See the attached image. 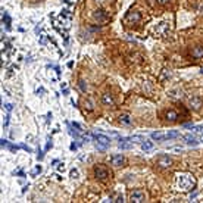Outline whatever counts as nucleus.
Masks as SVG:
<instances>
[{
    "label": "nucleus",
    "instance_id": "f257e3e1",
    "mask_svg": "<svg viewBox=\"0 0 203 203\" xmlns=\"http://www.w3.org/2000/svg\"><path fill=\"white\" fill-rule=\"evenodd\" d=\"M175 185L182 192H190L196 188V178L190 172H178L175 175Z\"/></svg>",
    "mask_w": 203,
    "mask_h": 203
},
{
    "label": "nucleus",
    "instance_id": "f03ea898",
    "mask_svg": "<svg viewBox=\"0 0 203 203\" xmlns=\"http://www.w3.org/2000/svg\"><path fill=\"white\" fill-rule=\"evenodd\" d=\"M93 138L96 140V146H97V149H100V150L108 149L109 144H111V138L103 134H93Z\"/></svg>",
    "mask_w": 203,
    "mask_h": 203
},
{
    "label": "nucleus",
    "instance_id": "7ed1b4c3",
    "mask_svg": "<svg viewBox=\"0 0 203 203\" xmlns=\"http://www.w3.org/2000/svg\"><path fill=\"white\" fill-rule=\"evenodd\" d=\"M130 199H131V202H134V203H141V202H144L146 194H144L143 190H134V192H131V194H130Z\"/></svg>",
    "mask_w": 203,
    "mask_h": 203
},
{
    "label": "nucleus",
    "instance_id": "20e7f679",
    "mask_svg": "<svg viewBox=\"0 0 203 203\" xmlns=\"http://www.w3.org/2000/svg\"><path fill=\"white\" fill-rule=\"evenodd\" d=\"M94 175H96L99 180H106V178L109 177V171L105 168V166H102V165H97V166L94 168Z\"/></svg>",
    "mask_w": 203,
    "mask_h": 203
},
{
    "label": "nucleus",
    "instance_id": "39448f33",
    "mask_svg": "<svg viewBox=\"0 0 203 203\" xmlns=\"http://www.w3.org/2000/svg\"><path fill=\"white\" fill-rule=\"evenodd\" d=\"M158 165L160 168H171L172 166V159L168 155H160L158 159Z\"/></svg>",
    "mask_w": 203,
    "mask_h": 203
},
{
    "label": "nucleus",
    "instance_id": "423d86ee",
    "mask_svg": "<svg viewBox=\"0 0 203 203\" xmlns=\"http://www.w3.org/2000/svg\"><path fill=\"white\" fill-rule=\"evenodd\" d=\"M141 19V15H140V12H128L127 13V16H125V21L130 24H137L138 21Z\"/></svg>",
    "mask_w": 203,
    "mask_h": 203
},
{
    "label": "nucleus",
    "instance_id": "0eeeda50",
    "mask_svg": "<svg viewBox=\"0 0 203 203\" xmlns=\"http://www.w3.org/2000/svg\"><path fill=\"white\" fill-rule=\"evenodd\" d=\"M93 18L96 21H99V22H103V21L108 19V13L103 11V9H96V11L93 12Z\"/></svg>",
    "mask_w": 203,
    "mask_h": 203
},
{
    "label": "nucleus",
    "instance_id": "6e6552de",
    "mask_svg": "<svg viewBox=\"0 0 203 203\" xmlns=\"http://www.w3.org/2000/svg\"><path fill=\"white\" fill-rule=\"evenodd\" d=\"M111 162H112V165H115V166H122L125 163V158L121 153H118V155H113L112 158H111Z\"/></svg>",
    "mask_w": 203,
    "mask_h": 203
},
{
    "label": "nucleus",
    "instance_id": "1a4fd4ad",
    "mask_svg": "<svg viewBox=\"0 0 203 203\" xmlns=\"http://www.w3.org/2000/svg\"><path fill=\"white\" fill-rule=\"evenodd\" d=\"M182 140L185 141V144H188V146H197L200 141L199 140H196V137L193 134H185L182 135Z\"/></svg>",
    "mask_w": 203,
    "mask_h": 203
},
{
    "label": "nucleus",
    "instance_id": "9d476101",
    "mask_svg": "<svg viewBox=\"0 0 203 203\" xmlns=\"http://www.w3.org/2000/svg\"><path fill=\"white\" fill-rule=\"evenodd\" d=\"M102 103H103L105 106H113V105H115V100H113L112 94H111V93H105V94L102 96Z\"/></svg>",
    "mask_w": 203,
    "mask_h": 203
},
{
    "label": "nucleus",
    "instance_id": "9b49d317",
    "mask_svg": "<svg viewBox=\"0 0 203 203\" xmlns=\"http://www.w3.org/2000/svg\"><path fill=\"white\" fill-rule=\"evenodd\" d=\"M200 106H202V100H200V97H197V96L190 97V108H192V109L199 111V109H200Z\"/></svg>",
    "mask_w": 203,
    "mask_h": 203
},
{
    "label": "nucleus",
    "instance_id": "f8f14e48",
    "mask_svg": "<svg viewBox=\"0 0 203 203\" xmlns=\"http://www.w3.org/2000/svg\"><path fill=\"white\" fill-rule=\"evenodd\" d=\"M118 118H119V122H121V124H124V125H127V127L133 124V118H131L128 113H121Z\"/></svg>",
    "mask_w": 203,
    "mask_h": 203
},
{
    "label": "nucleus",
    "instance_id": "ddd939ff",
    "mask_svg": "<svg viewBox=\"0 0 203 203\" xmlns=\"http://www.w3.org/2000/svg\"><path fill=\"white\" fill-rule=\"evenodd\" d=\"M192 56L194 59H202L203 57V47L202 46H196L192 50Z\"/></svg>",
    "mask_w": 203,
    "mask_h": 203
},
{
    "label": "nucleus",
    "instance_id": "4468645a",
    "mask_svg": "<svg viewBox=\"0 0 203 203\" xmlns=\"http://www.w3.org/2000/svg\"><path fill=\"white\" fill-rule=\"evenodd\" d=\"M165 116H166V119H168L169 122H174V121H177L178 113L175 112V111H168V112L165 113Z\"/></svg>",
    "mask_w": 203,
    "mask_h": 203
},
{
    "label": "nucleus",
    "instance_id": "2eb2a0df",
    "mask_svg": "<svg viewBox=\"0 0 203 203\" xmlns=\"http://www.w3.org/2000/svg\"><path fill=\"white\" fill-rule=\"evenodd\" d=\"M153 146H155V143H153L152 140H144V141L141 143V149H143L144 152H147V150H152V149H153Z\"/></svg>",
    "mask_w": 203,
    "mask_h": 203
},
{
    "label": "nucleus",
    "instance_id": "dca6fc26",
    "mask_svg": "<svg viewBox=\"0 0 203 203\" xmlns=\"http://www.w3.org/2000/svg\"><path fill=\"white\" fill-rule=\"evenodd\" d=\"M150 137H152V140H156V141H163V140H165V134H163V133H159V131L152 133Z\"/></svg>",
    "mask_w": 203,
    "mask_h": 203
},
{
    "label": "nucleus",
    "instance_id": "f3484780",
    "mask_svg": "<svg viewBox=\"0 0 203 203\" xmlns=\"http://www.w3.org/2000/svg\"><path fill=\"white\" fill-rule=\"evenodd\" d=\"M168 96H169V97H172V99H180L182 94H181V90L175 89V90H169L168 91Z\"/></svg>",
    "mask_w": 203,
    "mask_h": 203
},
{
    "label": "nucleus",
    "instance_id": "a211bd4d",
    "mask_svg": "<svg viewBox=\"0 0 203 203\" xmlns=\"http://www.w3.org/2000/svg\"><path fill=\"white\" fill-rule=\"evenodd\" d=\"M177 137H180V133H178V131H168V133L165 134V140H172V138H177Z\"/></svg>",
    "mask_w": 203,
    "mask_h": 203
},
{
    "label": "nucleus",
    "instance_id": "6ab92c4d",
    "mask_svg": "<svg viewBox=\"0 0 203 203\" xmlns=\"http://www.w3.org/2000/svg\"><path fill=\"white\" fill-rule=\"evenodd\" d=\"M69 177L72 178V180H77L79 177V171L77 168H72L71 171H69Z\"/></svg>",
    "mask_w": 203,
    "mask_h": 203
},
{
    "label": "nucleus",
    "instance_id": "aec40b11",
    "mask_svg": "<svg viewBox=\"0 0 203 203\" xmlns=\"http://www.w3.org/2000/svg\"><path fill=\"white\" fill-rule=\"evenodd\" d=\"M78 87H79V90L82 91V93H85V91H87V82H85L84 79H79V81H78Z\"/></svg>",
    "mask_w": 203,
    "mask_h": 203
},
{
    "label": "nucleus",
    "instance_id": "412c9836",
    "mask_svg": "<svg viewBox=\"0 0 203 203\" xmlns=\"http://www.w3.org/2000/svg\"><path fill=\"white\" fill-rule=\"evenodd\" d=\"M41 171H43V166H41V165H37V166L34 168V171L31 172V177H35V175H37V174H40Z\"/></svg>",
    "mask_w": 203,
    "mask_h": 203
},
{
    "label": "nucleus",
    "instance_id": "4be33fe9",
    "mask_svg": "<svg viewBox=\"0 0 203 203\" xmlns=\"http://www.w3.org/2000/svg\"><path fill=\"white\" fill-rule=\"evenodd\" d=\"M60 15H63V16L66 18L68 21H71V19H72V13H71V12L68 11V9H63V11H62V13H60Z\"/></svg>",
    "mask_w": 203,
    "mask_h": 203
},
{
    "label": "nucleus",
    "instance_id": "5701e85b",
    "mask_svg": "<svg viewBox=\"0 0 203 203\" xmlns=\"http://www.w3.org/2000/svg\"><path fill=\"white\" fill-rule=\"evenodd\" d=\"M158 31H160V34H162V35H165V34H166V24L162 22V25L158 28Z\"/></svg>",
    "mask_w": 203,
    "mask_h": 203
},
{
    "label": "nucleus",
    "instance_id": "b1692460",
    "mask_svg": "<svg viewBox=\"0 0 203 203\" xmlns=\"http://www.w3.org/2000/svg\"><path fill=\"white\" fill-rule=\"evenodd\" d=\"M57 171H59V172H63V171H65V168H66V166H65V163H63V162H60V163H57Z\"/></svg>",
    "mask_w": 203,
    "mask_h": 203
},
{
    "label": "nucleus",
    "instance_id": "393cba45",
    "mask_svg": "<svg viewBox=\"0 0 203 203\" xmlns=\"http://www.w3.org/2000/svg\"><path fill=\"white\" fill-rule=\"evenodd\" d=\"M169 77H171V74H169V72L166 71V69H163V75L160 77V81H163L165 78H169Z\"/></svg>",
    "mask_w": 203,
    "mask_h": 203
},
{
    "label": "nucleus",
    "instance_id": "a878e982",
    "mask_svg": "<svg viewBox=\"0 0 203 203\" xmlns=\"http://www.w3.org/2000/svg\"><path fill=\"white\" fill-rule=\"evenodd\" d=\"M84 105H85V108H87L89 111L93 109V103H91V100H85V102H84Z\"/></svg>",
    "mask_w": 203,
    "mask_h": 203
},
{
    "label": "nucleus",
    "instance_id": "bb28decb",
    "mask_svg": "<svg viewBox=\"0 0 203 203\" xmlns=\"http://www.w3.org/2000/svg\"><path fill=\"white\" fill-rule=\"evenodd\" d=\"M19 147H21V149H24V150H27L28 153H31V152H33V149H31V147H28L27 144H19Z\"/></svg>",
    "mask_w": 203,
    "mask_h": 203
},
{
    "label": "nucleus",
    "instance_id": "cd10ccee",
    "mask_svg": "<svg viewBox=\"0 0 203 203\" xmlns=\"http://www.w3.org/2000/svg\"><path fill=\"white\" fill-rule=\"evenodd\" d=\"M0 146H2V147H8V146H9V143H8V140H5V138H2V140H0Z\"/></svg>",
    "mask_w": 203,
    "mask_h": 203
},
{
    "label": "nucleus",
    "instance_id": "c85d7f7f",
    "mask_svg": "<svg viewBox=\"0 0 203 203\" xmlns=\"http://www.w3.org/2000/svg\"><path fill=\"white\" fill-rule=\"evenodd\" d=\"M5 109H6L8 112H11L12 109H13V105H12V103H6V105H5Z\"/></svg>",
    "mask_w": 203,
    "mask_h": 203
},
{
    "label": "nucleus",
    "instance_id": "c756f323",
    "mask_svg": "<svg viewBox=\"0 0 203 203\" xmlns=\"http://www.w3.org/2000/svg\"><path fill=\"white\" fill-rule=\"evenodd\" d=\"M52 147H53V143H52V140L49 138V141H47V144H46V152H47V150H50Z\"/></svg>",
    "mask_w": 203,
    "mask_h": 203
},
{
    "label": "nucleus",
    "instance_id": "7c9ffc66",
    "mask_svg": "<svg viewBox=\"0 0 203 203\" xmlns=\"http://www.w3.org/2000/svg\"><path fill=\"white\" fill-rule=\"evenodd\" d=\"M8 124H9V115H6V116H5V121H3V127L6 128V127H8Z\"/></svg>",
    "mask_w": 203,
    "mask_h": 203
},
{
    "label": "nucleus",
    "instance_id": "2f4dec72",
    "mask_svg": "<svg viewBox=\"0 0 203 203\" xmlns=\"http://www.w3.org/2000/svg\"><path fill=\"white\" fill-rule=\"evenodd\" d=\"M8 149H9L11 152H16V150H18V146H13V144H9V146H8Z\"/></svg>",
    "mask_w": 203,
    "mask_h": 203
},
{
    "label": "nucleus",
    "instance_id": "473e14b6",
    "mask_svg": "<svg viewBox=\"0 0 203 203\" xmlns=\"http://www.w3.org/2000/svg\"><path fill=\"white\" fill-rule=\"evenodd\" d=\"M43 156H44V155H43V152H41V150H38V153H37V159H38V160H41Z\"/></svg>",
    "mask_w": 203,
    "mask_h": 203
},
{
    "label": "nucleus",
    "instance_id": "72a5a7b5",
    "mask_svg": "<svg viewBox=\"0 0 203 203\" xmlns=\"http://www.w3.org/2000/svg\"><path fill=\"white\" fill-rule=\"evenodd\" d=\"M72 127H75L78 131H82V130H81V127H79V124H77V122H72Z\"/></svg>",
    "mask_w": 203,
    "mask_h": 203
},
{
    "label": "nucleus",
    "instance_id": "f704fd0d",
    "mask_svg": "<svg viewBox=\"0 0 203 203\" xmlns=\"http://www.w3.org/2000/svg\"><path fill=\"white\" fill-rule=\"evenodd\" d=\"M43 93H44V89H43V87H40V89H37V94H40V96H41Z\"/></svg>",
    "mask_w": 203,
    "mask_h": 203
},
{
    "label": "nucleus",
    "instance_id": "c9c22d12",
    "mask_svg": "<svg viewBox=\"0 0 203 203\" xmlns=\"http://www.w3.org/2000/svg\"><path fill=\"white\" fill-rule=\"evenodd\" d=\"M77 147H78V144H75V143H72V144H71V147H69V149L75 152V150H77Z\"/></svg>",
    "mask_w": 203,
    "mask_h": 203
},
{
    "label": "nucleus",
    "instance_id": "e433bc0d",
    "mask_svg": "<svg viewBox=\"0 0 203 203\" xmlns=\"http://www.w3.org/2000/svg\"><path fill=\"white\" fill-rule=\"evenodd\" d=\"M52 121V113H47V122Z\"/></svg>",
    "mask_w": 203,
    "mask_h": 203
},
{
    "label": "nucleus",
    "instance_id": "4c0bfd02",
    "mask_svg": "<svg viewBox=\"0 0 203 203\" xmlns=\"http://www.w3.org/2000/svg\"><path fill=\"white\" fill-rule=\"evenodd\" d=\"M159 3H160V5H165V3H168L169 0H158Z\"/></svg>",
    "mask_w": 203,
    "mask_h": 203
},
{
    "label": "nucleus",
    "instance_id": "58836bf2",
    "mask_svg": "<svg viewBox=\"0 0 203 203\" xmlns=\"http://www.w3.org/2000/svg\"><path fill=\"white\" fill-rule=\"evenodd\" d=\"M196 196H197V192H196V193H193L192 196H190V199H194V197H196Z\"/></svg>",
    "mask_w": 203,
    "mask_h": 203
},
{
    "label": "nucleus",
    "instance_id": "ea45409f",
    "mask_svg": "<svg viewBox=\"0 0 203 203\" xmlns=\"http://www.w3.org/2000/svg\"><path fill=\"white\" fill-rule=\"evenodd\" d=\"M199 141H203V133H202V135H200V138H199Z\"/></svg>",
    "mask_w": 203,
    "mask_h": 203
}]
</instances>
